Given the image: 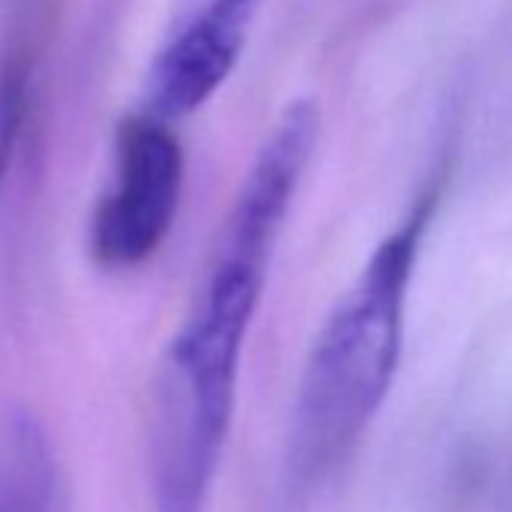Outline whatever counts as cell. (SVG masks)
Here are the masks:
<instances>
[{"mask_svg": "<svg viewBox=\"0 0 512 512\" xmlns=\"http://www.w3.org/2000/svg\"><path fill=\"white\" fill-rule=\"evenodd\" d=\"M317 133L320 112L311 100L284 109L229 205L193 305L160 362L148 431L154 512L208 506L235 413L244 341Z\"/></svg>", "mask_w": 512, "mask_h": 512, "instance_id": "cell-1", "label": "cell"}, {"mask_svg": "<svg viewBox=\"0 0 512 512\" xmlns=\"http://www.w3.org/2000/svg\"><path fill=\"white\" fill-rule=\"evenodd\" d=\"M437 199L440 187L419 196L320 326L296 386L278 512H308L380 413L401 365L410 284Z\"/></svg>", "mask_w": 512, "mask_h": 512, "instance_id": "cell-2", "label": "cell"}, {"mask_svg": "<svg viewBox=\"0 0 512 512\" xmlns=\"http://www.w3.org/2000/svg\"><path fill=\"white\" fill-rule=\"evenodd\" d=\"M184 190V151L169 121L142 112L121 121L115 166L100 196L88 247L100 269L127 272L145 266L163 247Z\"/></svg>", "mask_w": 512, "mask_h": 512, "instance_id": "cell-3", "label": "cell"}, {"mask_svg": "<svg viewBox=\"0 0 512 512\" xmlns=\"http://www.w3.org/2000/svg\"><path fill=\"white\" fill-rule=\"evenodd\" d=\"M260 0H199L163 43L148 76V112L175 121L202 109L235 70Z\"/></svg>", "mask_w": 512, "mask_h": 512, "instance_id": "cell-4", "label": "cell"}, {"mask_svg": "<svg viewBox=\"0 0 512 512\" xmlns=\"http://www.w3.org/2000/svg\"><path fill=\"white\" fill-rule=\"evenodd\" d=\"M0 512H58V458L31 410H13L0 431Z\"/></svg>", "mask_w": 512, "mask_h": 512, "instance_id": "cell-5", "label": "cell"}, {"mask_svg": "<svg viewBox=\"0 0 512 512\" xmlns=\"http://www.w3.org/2000/svg\"><path fill=\"white\" fill-rule=\"evenodd\" d=\"M28 79L31 61L22 52L0 55V187H4L25 112H28Z\"/></svg>", "mask_w": 512, "mask_h": 512, "instance_id": "cell-6", "label": "cell"}]
</instances>
